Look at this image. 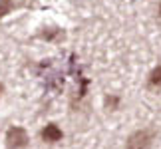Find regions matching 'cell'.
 I'll return each instance as SVG.
<instances>
[{"instance_id":"cell-8","label":"cell","mask_w":161,"mask_h":149,"mask_svg":"<svg viewBox=\"0 0 161 149\" xmlns=\"http://www.w3.org/2000/svg\"><path fill=\"white\" fill-rule=\"evenodd\" d=\"M159 16H161V2H159Z\"/></svg>"},{"instance_id":"cell-2","label":"cell","mask_w":161,"mask_h":149,"mask_svg":"<svg viewBox=\"0 0 161 149\" xmlns=\"http://www.w3.org/2000/svg\"><path fill=\"white\" fill-rule=\"evenodd\" d=\"M28 133L24 127H10L6 131V145L10 149H24L28 145Z\"/></svg>"},{"instance_id":"cell-4","label":"cell","mask_w":161,"mask_h":149,"mask_svg":"<svg viewBox=\"0 0 161 149\" xmlns=\"http://www.w3.org/2000/svg\"><path fill=\"white\" fill-rule=\"evenodd\" d=\"M38 36H40L42 40H48V42L62 40V38H64V30H60V28H44Z\"/></svg>"},{"instance_id":"cell-6","label":"cell","mask_w":161,"mask_h":149,"mask_svg":"<svg viewBox=\"0 0 161 149\" xmlns=\"http://www.w3.org/2000/svg\"><path fill=\"white\" fill-rule=\"evenodd\" d=\"M147 84H149L151 88H161V66L153 68V72L149 74V80H147Z\"/></svg>"},{"instance_id":"cell-5","label":"cell","mask_w":161,"mask_h":149,"mask_svg":"<svg viewBox=\"0 0 161 149\" xmlns=\"http://www.w3.org/2000/svg\"><path fill=\"white\" fill-rule=\"evenodd\" d=\"M26 0H0V18L6 16L10 10L18 8V6H22Z\"/></svg>"},{"instance_id":"cell-7","label":"cell","mask_w":161,"mask_h":149,"mask_svg":"<svg viewBox=\"0 0 161 149\" xmlns=\"http://www.w3.org/2000/svg\"><path fill=\"white\" fill-rule=\"evenodd\" d=\"M117 105H119V97H117V96H108L106 97V108L117 109Z\"/></svg>"},{"instance_id":"cell-3","label":"cell","mask_w":161,"mask_h":149,"mask_svg":"<svg viewBox=\"0 0 161 149\" xmlns=\"http://www.w3.org/2000/svg\"><path fill=\"white\" fill-rule=\"evenodd\" d=\"M62 129L56 125V123H48V125L42 129V139L48 141V143H56V141H60L62 139Z\"/></svg>"},{"instance_id":"cell-9","label":"cell","mask_w":161,"mask_h":149,"mask_svg":"<svg viewBox=\"0 0 161 149\" xmlns=\"http://www.w3.org/2000/svg\"><path fill=\"white\" fill-rule=\"evenodd\" d=\"M0 91H2V84H0Z\"/></svg>"},{"instance_id":"cell-1","label":"cell","mask_w":161,"mask_h":149,"mask_svg":"<svg viewBox=\"0 0 161 149\" xmlns=\"http://www.w3.org/2000/svg\"><path fill=\"white\" fill-rule=\"evenodd\" d=\"M153 129H139L135 131L133 135H129L127 143H125V149H147L149 143L153 141Z\"/></svg>"}]
</instances>
